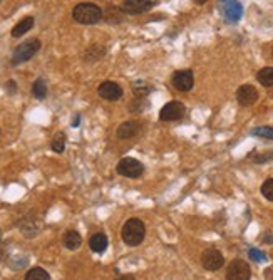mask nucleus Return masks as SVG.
Here are the masks:
<instances>
[{"label": "nucleus", "instance_id": "1", "mask_svg": "<svg viewBox=\"0 0 273 280\" xmlns=\"http://www.w3.org/2000/svg\"><path fill=\"white\" fill-rule=\"evenodd\" d=\"M104 17L103 8L92 2H82L77 3L72 10V19L77 22V24L82 25H94L97 22H101Z\"/></svg>", "mask_w": 273, "mask_h": 280}, {"label": "nucleus", "instance_id": "2", "mask_svg": "<svg viewBox=\"0 0 273 280\" xmlns=\"http://www.w3.org/2000/svg\"><path fill=\"white\" fill-rule=\"evenodd\" d=\"M146 237V227L144 222L139 218H129L126 223L123 225L121 230V238L123 242L129 247H137L142 243Z\"/></svg>", "mask_w": 273, "mask_h": 280}, {"label": "nucleus", "instance_id": "3", "mask_svg": "<svg viewBox=\"0 0 273 280\" xmlns=\"http://www.w3.org/2000/svg\"><path fill=\"white\" fill-rule=\"evenodd\" d=\"M40 40L39 39H29L24 40L20 45H17L12 52V66H18V64H24L27 61H30L32 57L35 56L37 52L40 50Z\"/></svg>", "mask_w": 273, "mask_h": 280}, {"label": "nucleus", "instance_id": "4", "mask_svg": "<svg viewBox=\"0 0 273 280\" xmlns=\"http://www.w3.org/2000/svg\"><path fill=\"white\" fill-rule=\"evenodd\" d=\"M116 171L124 178H139L144 173V166L134 158H123L116 166Z\"/></svg>", "mask_w": 273, "mask_h": 280}, {"label": "nucleus", "instance_id": "5", "mask_svg": "<svg viewBox=\"0 0 273 280\" xmlns=\"http://www.w3.org/2000/svg\"><path fill=\"white\" fill-rule=\"evenodd\" d=\"M156 3L158 0H124L119 8L128 15H139V13L149 12Z\"/></svg>", "mask_w": 273, "mask_h": 280}, {"label": "nucleus", "instance_id": "6", "mask_svg": "<svg viewBox=\"0 0 273 280\" xmlns=\"http://www.w3.org/2000/svg\"><path fill=\"white\" fill-rule=\"evenodd\" d=\"M250 277H252V269L245 260L235 259L228 265L226 280H250Z\"/></svg>", "mask_w": 273, "mask_h": 280}, {"label": "nucleus", "instance_id": "7", "mask_svg": "<svg viewBox=\"0 0 273 280\" xmlns=\"http://www.w3.org/2000/svg\"><path fill=\"white\" fill-rule=\"evenodd\" d=\"M186 113V106L181 103V101H171V103L164 104L159 111V119L161 121H178L181 119Z\"/></svg>", "mask_w": 273, "mask_h": 280}, {"label": "nucleus", "instance_id": "8", "mask_svg": "<svg viewBox=\"0 0 273 280\" xmlns=\"http://www.w3.org/2000/svg\"><path fill=\"white\" fill-rule=\"evenodd\" d=\"M171 82H173V87H176L179 93H188V91H191L193 86H194L193 71H189V69H184V71L174 72Z\"/></svg>", "mask_w": 273, "mask_h": 280}, {"label": "nucleus", "instance_id": "9", "mask_svg": "<svg viewBox=\"0 0 273 280\" xmlns=\"http://www.w3.org/2000/svg\"><path fill=\"white\" fill-rule=\"evenodd\" d=\"M223 264H225V259H223V255H221L220 250L208 249V250L203 252V255H201V265L206 270H211V272H215V270H220L221 267H223Z\"/></svg>", "mask_w": 273, "mask_h": 280}, {"label": "nucleus", "instance_id": "10", "mask_svg": "<svg viewBox=\"0 0 273 280\" xmlns=\"http://www.w3.org/2000/svg\"><path fill=\"white\" fill-rule=\"evenodd\" d=\"M97 94H99L103 99L111 101V103H114V101H118V99H121V98H123V87L119 86L118 82L104 81L103 84L97 87Z\"/></svg>", "mask_w": 273, "mask_h": 280}, {"label": "nucleus", "instance_id": "11", "mask_svg": "<svg viewBox=\"0 0 273 280\" xmlns=\"http://www.w3.org/2000/svg\"><path fill=\"white\" fill-rule=\"evenodd\" d=\"M18 228L24 233V237L27 238H34L37 237V233L42 230V223H40L39 218H35L34 215H27L18 222Z\"/></svg>", "mask_w": 273, "mask_h": 280}, {"label": "nucleus", "instance_id": "12", "mask_svg": "<svg viewBox=\"0 0 273 280\" xmlns=\"http://www.w3.org/2000/svg\"><path fill=\"white\" fill-rule=\"evenodd\" d=\"M237 101L240 106H252L258 101V91L252 84H243L237 91Z\"/></svg>", "mask_w": 273, "mask_h": 280}, {"label": "nucleus", "instance_id": "13", "mask_svg": "<svg viewBox=\"0 0 273 280\" xmlns=\"http://www.w3.org/2000/svg\"><path fill=\"white\" fill-rule=\"evenodd\" d=\"M139 131H141L139 121H126L118 128V138L119 140H131V138L139 135Z\"/></svg>", "mask_w": 273, "mask_h": 280}, {"label": "nucleus", "instance_id": "14", "mask_svg": "<svg viewBox=\"0 0 273 280\" xmlns=\"http://www.w3.org/2000/svg\"><path fill=\"white\" fill-rule=\"evenodd\" d=\"M223 15H225L226 22H231V24L238 22L240 19H242V15H243V7H242V3H238V2H230L228 5L223 8Z\"/></svg>", "mask_w": 273, "mask_h": 280}, {"label": "nucleus", "instance_id": "15", "mask_svg": "<svg viewBox=\"0 0 273 280\" xmlns=\"http://www.w3.org/2000/svg\"><path fill=\"white\" fill-rule=\"evenodd\" d=\"M108 245H109V240H108V237H106L103 232L94 233V235L91 237V240H89V247H91V250L94 252V254H104L106 249H108Z\"/></svg>", "mask_w": 273, "mask_h": 280}, {"label": "nucleus", "instance_id": "16", "mask_svg": "<svg viewBox=\"0 0 273 280\" xmlns=\"http://www.w3.org/2000/svg\"><path fill=\"white\" fill-rule=\"evenodd\" d=\"M82 245V237L79 235V232L76 230H67L64 235V247L67 250H77Z\"/></svg>", "mask_w": 273, "mask_h": 280}, {"label": "nucleus", "instance_id": "17", "mask_svg": "<svg viewBox=\"0 0 273 280\" xmlns=\"http://www.w3.org/2000/svg\"><path fill=\"white\" fill-rule=\"evenodd\" d=\"M32 27H34V17H24L22 20H18V24L13 25L12 29V37H22L24 34H27Z\"/></svg>", "mask_w": 273, "mask_h": 280}, {"label": "nucleus", "instance_id": "18", "mask_svg": "<svg viewBox=\"0 0 273 280\" xmlns=\"http://www.w3.org/2000/svg\"><path fill=\"white\" fill-rule=\"evenodd\" d=\"M32 94H34V98L37 99H45V96H47V84H45V81L42 77H39V79L32 84Z\"/></svg>", "mask_w": 273, "mask_h": 280}, {"label": "nucleus", "instance_id": "19", "mask_svg": "<svg viewBox=\"0 0 273 280\" xmlns=\"http://www.w3.org/2000/svg\"><path fill=\"white\" fill-rule=\"evenodd\" d=\"M257 79L262 86H273V67H263L258 71Z\"/></svg>", "mask_w": 273, "mask_h": 280}, {"label": "nucleus", "instance_id": "20", "mask_svg": "<svg viewBox=\"0 0 273 280\" xmlns=\"http://www.w3.org/2000/svg\"><path fill=\"white\" fill-rule=\"evenodd\" d=\"M66 141H67L66 135H64L62 131L57 133V135L52 138L50 148H52V151H55V153H64V149H66Z\"/></svg>", "mask_w": 273, "mask_h": 280}, {"label": "nucleus", "instance_id": "21", "mask_svg": "<svg viewBox=\"0 0 273 280\" xmlns=\"http://www.w3.org/2000/svg\"><path fill=\"white\" fill-rule=\"evenodd\" d=\"M152 91V87L149 84H146L144 81H137L133 84V93L136 94V98H146Z\"/></svg>", "mask_w": 273, "mask_h": 280}, {"label": "nucleus", "instance_id": "22", "mask_svg": "<svg viewBox=\"0 0 273 280\" xmlns=\"http://www.w3.org/2000/svg\"><path fill=\"white\" fill-rule=\"evenodd\" d=\"M25 280H50V275L44 269L34 267L25 274Z\"/></svg>", "mask_w": 273, "mask_h": 280}, {"label": "nucleus", "instance_id": "23", "mask_svg": "<svg viewBox=\"0 0 273 280\" xmlns=\"http://www.w3.org/2000/svg\"><path fill=\"white\" fill-rule=\"evenodd\" d=\"M262 195L265 196L268 201H273V178H268L262 185Z\"/></svg>", "mask_w": 273, "mask_h": 280}, {"label": "nucleus", "instance_id": "24", "mask_svg": "<svg viewBox=\"0 0 273 280\" xmlns=\"http://www.w3.org/2000/svg\"><path fill=\"white\" fill-rule=\"evenodd\" d=\"M252 135L253 136H260V138H267V140H273V128H270V126L257 128V130H253Z\"/></svg>", "mask_w": 273, "mask_h": 280}, {"label": "nucleus", "instance_id": "25", "mask_svg": "<svg viewBox=\"0 0 273 280\" xmlns=\"http://www.w3.org/2000/svg\"><path fill=\"white\" fill-rule=\"evenodd\" d=\"M248 255H250V259L255 260V262H265V260H267V255L263 254V252H258V250H255V249L250 250Z\"/></svg>", "mask_w": 273, "mask_h": 280}, {"label": "nucleus", "instance_id": "26", "mask_svg": "<svg viewBox=\"0 0 273 280\" xmlns=\"http://www.w3.org/2000/svg\"><path fill=\"white\" fill-rule=\"evenodd\" d=\"M270 159H273V153L257 154L255 158H253V161H255V163H265V161H270Z\"/></svg>", "mask_w": 273, "mask_h": 280}, {"label": "nucleus", "instance_id": "27", "mask_svg": "<svg viewBox=\"0 0 273 280\" xmlns=\"http://www.w3.org/2000/svg\"><path fill=\"white\" fill-rule=\"evenodd\" d=\"M5 87H7V91L10 94H15L17 93V82L15 81H8L7 84H5Z\"/></svg>", "mask_w": 273, "mask_h": 280}, {"label": "nucleus", "instance_id": "28", "mask_svg": "<svg viewBox=\"0 0 273 280\" xmlns=\"http://www.w3.org/2000/svg\"><path fill=\"white\" fill-rule=\"evenodd\" d=\"M79 123H81V116H79V114H76L74 119H72V128H77V126H79Z\"/></svg>", "mask_w": 273, "mask_h": 280}, {"label": "nucleus", "instance_id": "29", "mask_svg": "<svg viewBox=\"0 0 273 280\" xmlns=\"http://www.w3.org/2000/svg\"><path fill=\"white\" fill-rule=\"evenodd\" d=\"M263 242H265V243H273V235H272V233H267V235L263 237Z\"/></svg>", "mask_w": 273, "mask_h": 280}, {"label": "nucleus", "instance_id": "30", "mask_svg": "<svg viewBox=\"0 0 273 280\" xmlns=\"http://www.w3.org/2000/svg\"><path fill=\"white\" fill-rule=\"evenodd\" d=\"M114 280H134V277H133V275H121V277H118Z\"/></svg>", "mask_w": 273, "mask_h": 280}, {"label": "nucleus", "instance_id": "31", "mask_svg": "<svg viewBox=\"0 0 273 280\" xmlns=\"http://www.w3.org/2000/svg\"><path fill=\"white\" fill-rule=\"evenodd\" d=\"M194 3H198V5H203V3H206V0H193Z\"/></svg>", "mask_w": 273, "mask_h": 280}, {"label": "nucleus", "instance_id": "32", "mask_svg": "<svg viewBox=\"0 0 273 280\" xmlns=\"http://www.w3.org/2000/svg\"><path fill=\"white\" fill-rule=\"evenodd\" d=\"M272 57H273V50H272Z\"/></svg>", "mask_w": 273, "mask_h": 280}, {"label": "nucleus", "instance_id": "33", "mask_svg": "<svg viewBox=\"0 0 273 280\" xmlns=\"http://www.w3.org/2000/svg\"><path fill=\"white\" fill-rule=\"evenodd\" d=\"M0 2H2V0H0Z\"/></svg>", "mask_w": 273, "mask_h": 280}]
</instances>
